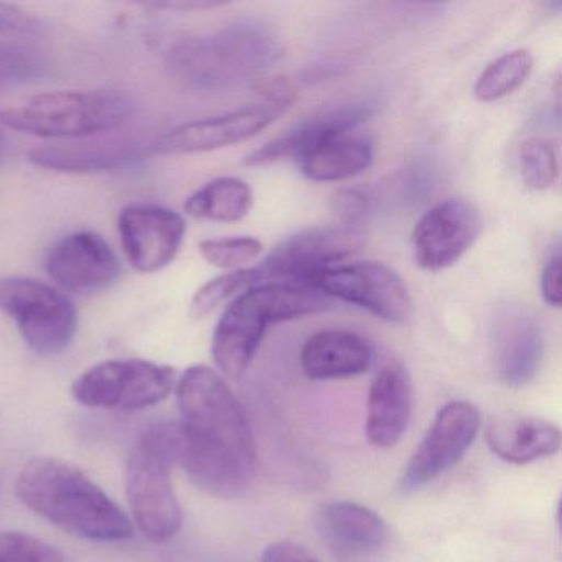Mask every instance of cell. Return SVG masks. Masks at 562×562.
Listing matches in <instances>:
<instances>
[{
	"label": "cell",
	"instance_id": "1",
	"mask_svg": "<svg viewBox=\"0 0 562 562\" xmlns=\"http://www.w3.org/2000/svg\"><path fill=\"white\" fill-rule=\"evenodd\" d=\"M177 462L203 492L241 495L256 472V443L238 397L212 368L190 367L177 384Z\"/></svg>",
	"mask_w": 562,
	"mask_h": 562
},
{
	"label": "cell",
	"instance_id": "2",
	"mask_svg": "<svg viewBox=\"0 0 562 562\" xmlns=\"http://www.w3.org/2000/svg\"><path fill=\"white\" fill-rule=\"evenodd\" d=\"M15 493L27 508L68 535L101 542L133 538L130 516L90 476L64 460H29L15 480Z\"/></svg>",
	"mask_w": 562,
	"mask_h": 562
},
{
	"label": "cell",
	"instance_id": "3",
	"mask_svg": "<svg viewBox=\"0 0 562 562\" xmlns=\"http://www.w3.org/2000/svg\"><path fill=\"white\" fill-rule=\"evenodd\" d=\"M281 42L259 22H236L172 47L173 77L196 91H222L256 81L278 64Z\"/></svg>",
	"mask_w": 562,
	"mask_h": 562
},
{
	"label": "cell",
	"instance_id": "4",
	"mask_svg": "<svg viewBox=\"0 0 562 562\" xmlns=\"http://www.w3.org/2000/svg\"><path fill=\"white\" fill-rule=\"evenodd\" d=\"M334 301L307 285H252L223 312L212 338V357L225 376L239 380L255 360L268 325L328 311Z\"/></svg>",
	"mask_w": 562,
	"mask_h": 562
},
{
	"label": "cell",
	"instance_id": "5",
	"mask_svg": "<svg viewBox=\"0 0 562 562\" xmlns=\"http://www.w3.org/2000/svg\"><path fill=\"white\" fill-rule=\"evenodd\" d=\"M177 452V424L162 423L139 437L127 460L126 495L134 522L154 542L169 541L182 528V506L172 485Z\"/></svg>",
	"mask_w": 562,
	"mask_h": 562
},
{
	"label": "cell",
	"instance_id": "6",
	"mask_svg": "<svg viewBox=\"0 0 562 562\" xmlns=\"http://www.w3.org/2000/svg\"><path fill=\"white\" fill-rule=\"evenodd\" d=\"M133 114V100L120 91H54L0 111V121L42 139H83L117 130Z\"/></svg>",
	"mask_w": 562,
	"mask_h": 562
},
{
	"label": "cell",
	"instance_id": "7",
	"mask_svg": "<svg viewBox=\"0 0 562 562\" xmlns=\"http://www.w3.org/2000/svg\"><path fill=\"white\" fill-rule=\"evenodd\" d=\"M0 312L18 325L27 347L42 357L67 350L77 335V307L67 295L37 279H0Z\"/></svg>",
	"mask_w": 562,
	"mask_h": 562
},
{
	"label": "cell",
	"instance_id": "8",
	"mask_svg": "<svg viewBox=\"0 0 562 562\" xmlns=\"http://www.w3.org/2000/svg\"><path fill=\"white\" fill-rule=\"evenodd\" d=\"M176 386L173 368L127 358L94 364L75 380V400L97 409L140 411L156 406Z\"/></svg>",
	"mask_w": 562,
	"mask_h": 562
},
{
	"label": "cell",
	"instance_id": "9",
	"mask_svg": "<svg viewBox=\"0 0 562 562\" xmlns=\"http://www.w3.org/2000/svg\"><path fill=\"white\" fill-rule=\"evenodd\" d=\"M308 288L317 289L331 301L350 302L393 324L406 322L414 311L406 282L383 262L330 266L318 271L308 282Z\"/></svg>",
	"mask_w": 562,
	"mask_h": 562
},
{
	"label": "cell",
	"instance_id": "10",
	"mask_svg": "<svg viewBox=\"0 0 562 562\" xmlns=\"http://www.w3.org/2000/svg\"><path fill=\"white\" fill-rule=\"evenodd\" d=\"M363 246V233L353 226L315 228L279 243L256 268L259 284L284 282L307 285L322 269L340 265Z\"/></svg>",
	"mask_w": 562,
	"mask_h": 562
},
{
	"label": "cell",
	"instance_id": "11",
	"mask_svg": "<svg viewBox=\"0 0 562 562\" xmlns=\"http://www.w3.org/2000/svg\"><path fill=\"white\" fill-rule=\"evenodd\" d=\"M479 427V411L473 404L467 401L446 404L407 463L401 476V492H417L452 469L472 446Z\"/></svg>",
	"mask_w": 562,
	"mask_h": 562
},
{
	"label": "cell",
	"instance_id": "12",
	"mask_svg": "<svg viewBox=\"0 0 562 562\" xmlns=\"http://www.w3.org/2000/svg\"><path fill=\"white\" fill-rule=\"evenodd\" d=\"M482 229V213L472 202L443 200L427 210L414 226V262L426 271L450 268L475 245Z\"/></svg>",
	"mask_w": 562,
	"mask_h": 562
},
{
	"label": "cell",
	"instance_id": "13",
	"mask_svg": "<svg viewBox=\"0 0 562 562\" xmlns=\"http://www.w3.org/2000/svg\"><path fill=\"white\" fill-rule=\"evenodd\" d=\"M117 232L131 266L143 274H154L172 265L179 255L187 222L166 206L131 205L121 210Z\"/></svg>",
	"mask_w": 562,
	"mask_h": 562
},
{
	"label": "cell",
	"instance_id": "14",
	"mask_svg": "<svg viewBox=\"0 0 562 562\" xmlns=\"http://www.w3.org/2000/svg\"><path fill=\"white\" fill-rule=\"evenodd\" d=\"M281 113L279 108L265 104L180 124L156 137L150 144V150L162 156H186L235 146L261 133Z\"/></svg>",
	"mask_w": 562,
	"mask_h": 562
},
{
	"label": "cell",
	"instance_id": "15",
	"mask_svg": "<svg viewBox=\"0 0 562 562\" xmlns=\"http://www.w3.org/2000/svg\"><path fill=\"white\" fill-rule=\"evenodd\" d=\"M45 269L70 292H97L120 279L121 262L110 243L94 232H75L55 243Z\"/></svg>",
	"mask_w": 562,
	"mask_h": 562
},
{
	"label": "cell",
	"instance_id": "16",
	"mask_svg": "<svg viewBox=\"0 0 562 562\" xmlns=\"http://www.w3.org/2000/svg\"><path fill=\"white\" fill-rule=\"evenodd\" d=\"M495 317L496 368L508 386L521 387L535 380L544 358V334L538 318L525 305L506 304Z\"/></svg>",
	"mask_w": 562,
	"mask_h": 562
},
{
	"label": "cell",
	"instance_id": "17",
	"mask_svg": "<svg viewBox=\"0 0 562 562\" xmlns=\"http://www.w3.org/2000/svg\"><path fill=\"white\" fill-rule=\"evenodd\" d=\"M317 525L331 552L345 561L367 558L387 541L384 519L360 503H327L318 512Z\"/></svg>",
	"mask_w": 562,
	"mask_h": 562
},
{
	"label": "cell",
	"instance_id": "18",
	"mask_svg": "<svg viewBox=\"0 0 562 562\" xmlns=\"http://www.w3.org/2000/svg\"><path fill=\"white\" fill-rule=\"evenodd\" d=\"M413 414V383L403 364L381 368L368 394L367 437L373 446H396Z\"/></svg>",
	"mask_w": 562,
	"mask_h": 562
},
{
	"label": "cell",
	"instance_id": "19",
	"mask_svg": "<svg viewBox=\"0 0 562 562\" xmlns=\"http://www.w3.org/2000/svg\"><path fill=\"white\" fill-rule=\"evenodd\" d=\"M374 351L357 331L328 328L312 335L301 351V367L311 380H344L370 370Z\"/></svg>",
	"mask_w": 562,
	"mask_h": 562
},
{
	"label": "cell",
	"instance_id": "20",
	"mask_svg": "<svg viewBox=\"0 0 562 562\" xmlns=\"http://www.w3.org/2000/svg\"><path fill=\"white\" fill-rule=\"evenodd\" d=\"M373 143L355 130H335L297 157L302 176L314 182H337L370 169Z\"/></svg>",
	"mask_w": 562,
	"mask_h": 562
},
{
	"label": "cell",
	"instance_id": "21",
	"mask_svg": "<svg viewBox=\"0 0 562 562\" xmlns=\"http://www.w3.org/2000/svg\"><path fill=\"white\" fill-rule=\"evenodd\" d=\"M371 114L373 106L370 103L344 104L324 111L249 154L245 159V166L259 167L281 160H297L302 153L325 134L335 130H357L358 124L364 123Z\"/></svg>",
	"mask_w": 562,
	"mask_h": 562
},
{
	"label": "cell",
	"instance_id": "22",
	"mask_svg": "<svg viewBox=\"0 0 562 562\" xmlns=\"http://www.w3.org/2000/svg\"><path fill=\"white\" fill-rule=\"evenodd\" d=\"M486 443L505 462L525 465L558 453L561 432L558 426L541 417H502L486 427Z\"/></svg>",
	"mask_w": 562,
	"mask_h": 562
},
{
	"label": "cell",
	"instance_id": "23",
	"mask_svg": "<svg viewBox=\"0 0 562 562\" xmlns=\"http://www.w3.org/2000/svg\"><path fill=\"white\" fill-rule=\"evenodd\" d=\"M140 156L137 144L114 143L71 144V146L38 147L29 154L35 167L64 173H94L120 169Z\"/></svg>",
	"mask_w": 562,
	"mask_h": 562
},
{
	"label": "cell",
	"instance_id": "24",
	"mask_svg": "<svg viewBox=\"0 0 562 562\" xmlns=\"http://www.w3.org/2000/svg\"><path fill=\"white\" fill-rule=\"evenodd\" d=\"M255 193L238 177H220L205 183L187 199L186 213L192 218L213 223H236L249 215Z\"/></svg>",
	"mask_w": 562,
	"mask_h": 562
},
{
	"label": "cell",
	"instance_id": "25",
	"mask_svg": "<svg viewBox=\"0 0 562 562\" xmlns=\"http://www.w3.org/2000/svg\"><path fill=\"white\" fill-rule=\"evenodd\" d=\"M532 64V55L526 48H518L496 58L476 80L473 88L476 100L490 103L508 97L528 80Z\"/></svg>",
	"mask_w": 562,
	"mask_h": 562
},
{
	"label": "cell",
	"instance_id": "26",
	"mask_svg": "<svg viewBox=\"0 0 562 562\" xmlns=\"http://www.w3.org/2000/svg\"><path fill=\"white\" fill-rule=\"evenodd\" d=\"M519 172L532 190H548L559 176L558 153L546 137H529L519 147Z\"/></svg>",
	"mask_w": 562,
	"mask_h": 562
},
{
	"label": "cell",
	"instance_id": "27",
	"mask_svg": "<svg viewBox=\"0 0 562 562\" xmlns=\"http://www.w3.org/2000/svg\"><path fill=\"white\" fill-rule=\"evenodd\" d=\"M258 284L259 276L256 268L236 269L218 276L195 292L192 299V314L199 318L205 317L233 295L241 294L246 289Z\"/></svg>",
	"mask_w": 562,
	"mask_h": 562
},
{
	"label": "cell",
	"instance_id": "28",
	"mask_svg": "<svg viewBox=\"0 0 562 562\" xmlns=\"http://www.w3.org/2000/svg\"><path fill=\"white\" fill-rule=\"evenodd\" d=\"M200 255L213 268L235 269L255 261L262 252V243L251 236L205 239L199 245Z\"/></svg>",
	"mask_w": 562,
	"mask_h": 562
},
{
	"label": "cell",
	"instance_id": "29",
	"mask_svg": "<svg viewBox=\"0 0 562 562\" xmlns=\"http://www.w3.org/2000/svg\"><path fill=\"white\" fill-rule=\"evenodd\" d=\"M0 562H67V555L50 542L27 532H0Z\"/></svg>",
	"mask_w": 562,
	"mask_h": 562
},
{
	"label": "cell",
	"instance_id": "30",
	"mask_svg": "<svg viewBox=\"0 0 562 562\" xmlns=\"http://www.w3.org/2000/svg\"><path fill=\"white\" fill-rule=\"evenodd\" d=\"M38 65L29 52L0 45V87L34 77Z\"/></svg>",
	"mask_w": 562,
	"mask_h": 562
},
{
	"label": "cell",
	"instance_id": "31",
	"mask_svg": "<svg viewBox=\"0 0 562 562\" xmlns=\"http://www.w3.org/2000/svg\"><path fill=\"white\" fill-rule=\"evenodd\" d=\"M331 210L344 226L358 228L371 210L370 200L360 190L345 189L335 193Z\"/></svg>",
	"mask_w": 562,
	"mask_h": 562
},
{
	"label": "cell",
	"instance_id": "32",
	"mask_svg": "<svg viewBox=\"0 0 562 562\" xmlns=\"http://www.w3.org/2000/svg\"><path fill=\"white\" fill-rule=\"evenodd\" d=\"M256 91L268 100L269 106L284 111L295 100L294 85L282 77L259 78L255 81Z\"/></svg>",
	"mask_w": 562,
	"mask_h": 562
},
{
	"label": "cell",
	"instance_id": "33",
	"mask_svg": "<svg viewBox=\"0 0 562 562\" xmlns=\"http://www.w3.org/2000/svg\"><path fill=\"white\" fill-rule=\"evenodd\" d=\"M541 294L546 304L561 307V255L558 249L554 255L549 256L542 269Z\"/></svg>",
	"mask_w": 562,
	"mask_h": 562
},
{
	"label": "cell",
	"instance_id": "34",
	"mask_svg": "<svg viewBox=\"0 0 562 562\" xmlns=\"http://www.w3.org/2000/svg\"><path fill=\"white\" fill-rule=\"evenodd\" d=\"M261 562H318L307 549L292 541H279L268 546Z\"/></svg>",
	"mask_w": 562,
	"mask_h": 562
},
{
	"label": "cell",
	"instance_id": "35",
	"mask_svg": "<svg viewBox=\"0 0 562 562\" xmlns=\"http://www.w3.org/2000/svg\"><path fill=\"white\" fill-rule=\"evenodd\" d=\"M34 18L18 5L0 4V34H27L34 31Z\"/></svg>",
	"mask_w": 562,
	"mask_h": 562
},
{
	"label": "cell",
	"instance_id": "36",
	"mask_svg": "<svg viewBox=\"0 0 562 562\" xmlns=\"http://www.w3.org/2000/svg\"><path fill=\"white\" fill-rule=\"evenodd\" d=\"M147 9H157V11H205V9H215L226 5L225 2H215V0H167V2H149L143 4Z\"/></svg>",
	"mask_w": 562,
	"mask_h": 562
}]
</instances>
